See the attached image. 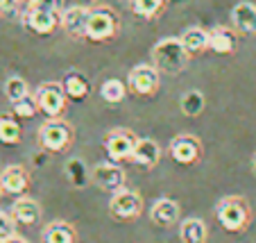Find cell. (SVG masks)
I'll return each instance as SVG.
<instances>
[{
	"mask_svg": "<svg viewBox=\"0 0 256 243\" xmlns=\"http://www.w3.org/2000/svg\"><path fill=\"white\" fill-rule=\"evenodd\" d=\"M64 0H36L23 12V25L34 34H52L62 25Z\"/></svg>",
	"mask_w": 256,
	"mask_h": 243,
	"instance_id": "6da1fadb",
	"label": "cell"
},
{
	"mask_svg": "<svg viewBox=\"0 0 256 243\" xmlns=\"http://www.w3.org/2000/svg\"><path fill=\"white\" fill-rule=\"evenodd\" d=\"M188 59L190 55L186 53L179 37H164L152 48V64L164 75H179L188 66Z\"/></svg>",
	"mask_w": 256,
	"mask_h": 243,
	"instance_id": "7a4b0ae2",
	"label": "cell"
},
{
	"mask_svg": "<svg viewBox=\"0 0 256 243\" xmlns=\"http://www.w3.org/2000/svg\"><path fill=\"white\" fill-rule=\"evenodd\" d=\"M218 223L222 225V229L232 234H240L250 227L252 223V209L242 195H224L216 207Z\"/></svg>",
	"mask_w": 256,
	"mask_h": 243,
	"instance_id": "3957f363",
	"label": "cell"
},
{
	"mask_svg": "<svg viewBox=\"0 0 256 243\" xmlns=\"http://www.w3.org/2000/svg\"><path fill=\"white\" fill-rule=\"evenodd\" d=\"M120 32V16L116 10L106 5H98L91 7L88 14V23H86V37L84 39L93 41V44H104L118 37Z\"/></svg>",
	"mask_w": 256,
	"mask_h": 243,
	"instance_id": "277c9868",
	"label": "cell"
},
{
	"mask_svg": "<svg viewBox=\"0 0 256 243\" xmlns=\"http://www.w3.org/2000/svg\"><path fill=\"white\" fill-rule=\"evenodd\" d=\"M75 139V130L68 121L59 118H48L44 125L39 127V143L44 150L48 152H64L66 148L72 146Z\"/></svg>",
	"mask_w": 256,
	"mask_h": 243,
	"instance_id": "5b68a950",
	"label": "cell"
},
{
	"mask_svg": "<svg viewBox=\"0 0 256 243\" xmlns=\"http://www.w3.org/2000/svg\"><path fill=\"white\" fill-rule=\"evenodd\" d=\"M36 105L48 118H59L68 105V96L64 91L62 82H44L36 87Z\"/></svg>",
	"mask_w": 256,
	"mask_h": 243,
	"instance_id": "8992f818",
	"label": "cell"
},
{
	"mask_svg": "<svg viewBox=\"0 0 256 243\" xmlns=\"http://www.w3.org/2000/svg\"><path fill=\"white\" fill-rule=\"evenodd\" d=\"M136 143H138V136L132 130H125V127H116V130H109L104 134L106 155H109L112 161H118V164L125 159H132Z\"/></svg>",
	"mask_w": 256,
	"mask_h": 243,
	"instance_id": "52a82bcc",
	"label": "cell"
},
{
	"mask_svg": "<svg viewBox=\"0 0 256 243\" xmlns=\"http://www.w3.org/2000/svg\"><path fill=\"white\" fill-rule=\"evenodd\" d=\"M91 182L100 191L116 193V191L127 186V175L118 161H100V164H96V168L91 170Z\"/></svg>",
	"mask_w": 256,
	"mask_h": 243,
	"instance_id": "ba28073f",
	"label": "cell"
},
{
	"mask_svg": "<svg viewBox=\"0 0 256 243\" xmlns=\"http://www.w3.org/2000/svg\"><path fill=\"white\" fill-rule=\"evenodd\" d=\"M109 214L116 220H136L143 214V198H140V193L127 189V186L116 191V193H112Z\"/></svg>",
	"mask_w": 256,
	"mask_h": 243,
	"instance_id": "9c48e42d",
	"label": "cell"
},
{
	"mask_svg": "<svg viewBox=\"0 0 256 243\" xmlns=\"http://www.w3.org/2000/svg\"><path fill=\"white\" fill-rule=\"evenodd\" d=\"M159 84H161V73L154 64L152 66L150 64H138L127 75V87L136 96H145V98L154 96L159 91Z\"/></svg>",
	"mask_w": 256,
	"mask_h": 243,
	"instance_id": "30bf717a",
	"label": "cell"
},
{
	"mask_svg": "<svg viewBox=\"0 0 256 243\" xmlns=\"http://www.w3.org/2000/svg\"><path fill=\"white\" fill-rule=\"evenodd\" d=\"M168 155L182 166H193L202 157V141L193 134H179L168 143Z\"/></svg>",
	"mask_w": 256,
	"mask_h": 243,
	"instance_id": "8fae6325",
	"label": "cell"
},
{
	"mask_svg": "<svg viewBox=\"0 0 256 243\" xmlns=\"http://www.w3.org/2000/svg\"><path fill=\"white\" fill-rule=\"evenodd\" d=\"M30 184H32L30 170L20 164H12L0 173V186H2V193L23 195L25 191L30 189Z\"/></svg>",
	"mask_w": 256,
	"mask_h": 243,
	"instance_id": "7c38bea8",
	"label": "cell"
},
{
	"mask_svg": "<svg viewBox=\"0 0 256 243\" xmlns=\"http://www.w3.org/2000/svg\"><path fill=\"white\" fill-rule=\"evenodd\" d=\"M88 14H91V7H84V5L66 7L62 14V28L66 30L70 37H75V39H84V37H86Z\"/></svg>",
	"mask_w": 256,
	"mask_h": 243,
	"instance_id": "4fadbf2b",
	"label": "cell"
},
{
	"mask_svg": "<svg viewBox=\"0 0 256 243\" xmlns=\"http://www.w3.org/2000/svg\"><path fill=\"white\" fill-rule=\"evenodd\" d=\"M234 30L242 37H254L256 34V5L250 0H240L232 10Z\"/></svg>",
	"mask_w": 256,
	"mask_h": 243,
	"instance_id": "5bb4252c",
	"label": "cell"
},
{
	"mask_svg": "<svg viewBox=\"0 0 256 243\" xmlns=\"http://www.w3.org/2000/svg\"><path fill=\"white\" fill-rule=\"evenodd\" d=\"M179 204L172 198H159L150 209V220L156 227H172L179 220Z\"/></svg>",
	"mask_w": 256,
	"mask_h": 243,
	"instance_id": "9a60e30c",
	"label": "cell"
},
{
	"mask_svg": "<svg viewBox=\"0 0 256 243\" xmlns=\"http://www.w3.org/2000/svg\"><path fill=\"white\" fill-rule=\"evenodd\" d=\"M10 214L16 220V225H36L41 220V204L32 198L18 195V200L12 204Z\"/></svg>",
	"mask_w": 256,
	"mask_h": 243,
	"instance_id": "2e32d148",
	"label": "cell"
},
{
	"mask_svg": "<svg viewBox=\"0 0 256 243\" xmlns=\"http://www.w3.org/2000/svg\"><path fill=\"white\" fill-rule=\"evenodd\" d=\"M132 161L140 168H154L161 161V146L154 141V139H138L134 148V155H132Z\"/></svg>",
	"mask_w": 256,
	"mask_h": 243,
	"instance_id": "e0dca14e",
	"label": "cell"
},
{
	"mask_svg": "<svg viewBox=\"0 0 256 243\" xmlns=\"http://www.w3.org/2000/svg\"><path fill=\"white\" fill-rule=\"evenodd\" d=\"M208 50L218 55H232L236 50V30L224 25L208 30Z\"/></svg>",
	"mask_w": 256,
	"mask_h": 243,
	"instance_id": "ac0fdd59",
	"label": "cell"
},
{
	"mask_svg": "<svg viewBox=\"0 0 256 243\" xmlns=\"http://www.w3.org/2000/svg\"><path fill=\"white\" fill-rule=\"evenodd\" d=\"M41 243H78V229L66 220H52L41 232Z\"/></svg>",
	"mask_w": 256,
	"mask_h": 243,
	"instance_id": "d6986e66",
	"label": "cell"
},
{
	"mask_svg": "<svg viewBox=\"0 0 256 243\" xmlns=\"http://www.w3.org/2000/svg\"><path fill=\"white\" fill-rule=\"evenodd\" d=\"M179 238H182V243H206L208 241L206 223L202 218H195V216L182 220V225H179Z\"/></svg>",
	"mask_w": 256,
	"mask_h": 243,
	"instance_id": "ffe728a7",
	"label": "cell"
},
{
	"mask_svg": "<svg viewBox=\"0 0 256 243\" xmlns=\"http://www.w3.org/2000/svg\"><path fill=\"white\" fill-rule=\"evenodd\" d=\"M64 91H66L68 100H84L91 91V82L86 80V75H82L80 71H68L66 78L62 82Z\"/></svg>",
	"mask_w": 256,
	"mask_h": 243,
	"instance_id": "44dd1931",
	"label": "cell"
},
{
	"mask_svg": "<svg viewBox=\"0 0 256 243\" xmlns=\"http://www.w3.org/2000/svg\"><path fill=\"white\" fill-rule=\"evenodd\" d=\"M168 7V0H130V10L143 21H154Z\"/></svg>",
	"mask_w": 256,
	"mask_h": 243,
	"instance_id": "7402d4cb",
	"label": "cell"
},
{
	"mask_svg": "<svg viewBox=\"0 0 256 243\" xmlns=\"http://www.w3.org/2000/svg\"><path fill=\"white\" fill-rule=\"evenodd\" d=\"M179 39H182V44H184L188 55H200V53H204V50H208V32L202 28L184 30V34H182Z\"/></svg>",
	"mask_w": 256,
	"mask_h": 243,
	"instance_id": "603a6c76",
	"label": "cell"
},
{
	"mask_svg": "<svg viewBox=\"0 0 256 243\" xmlns=\"http://www.w3.org/2000/svg\"><path fill=\"white\" fill-rule=\"evenodd\" d=\"M66 177L75 189H84L91 182V170L86 168V164L80 157H72L66 161Z\"/></svg>",
	"mask_w": 256,
	"mask_h": 243,
	"instance_id": "cb8c5ba5",
	"label": "cell"
},
{
	"mask_svg": "<svg viewBox=\"0 0 256 243\" xmlns=\"http://www.w3.org/2000/svg\"><path fill=\"white\" fill-rule=\"evenodd\" d=\"M179 107H182L184 116H188V118H198L200 114L204 112V107H206L204 93H202V91H195V89L186 91L184 96H182V100H179Z\"/></svg>",
	"mask_w": 256,
	"mask_h": 243,
	"instance_id": "d4e9b609",
	"label": "cell"
},
{
	"mask_svg": "<svg viewBox=\"0 0 256 243\" xmlns=\"http://www.w3.org/2000/svg\"><path fill=\"white\" fill-rule=\"evenodd\" d=\"M127 91H130V87H127L122 80H116V78L104 80L102 87H100L102 100L109 102V105H118V102H122L125 100V96H127Z\"/></svg>",
	"mask_w": 256,
	"mask_h": 243,
	"instance_id": "484cf974",
	"label": "cell"
},
{
	"mask_svg": "<svg viewBox=\"0 0 256 243\" xmlns=\"http://www.w3.org/2000/svg\"><path fill=\"white\" fill-rule=\"evenodd\" d=\"M20 141V125L14 116H0V143L14 146Z\"/></svg>",
	"mask_w": 256,
	"mask_h": 243,
	"instance_id": "4316f807",
	"label": "cell"
},
{
	"mask_svg": "<svg viewBox=\"0 0 256 243\" xmlns=\"http://www.w3.org/2000/svg\"><path fill=\"white\" fill-rule=\"evenodd\" d=\"M2 91H5V96H7V100H10V102H16V100H20V98L30 96L28 82H25L20 75H10V78L5 80Z\"/></svg>",
	"mask_w": 256,
	"mask_h": 243,
	"instance_id": "83f0119b",
	"label": "cell"
},
{
	"mask_svg": "<svg viewBox=\"0 0 256 243\" xmlns=\"http://www.w3.org/2000/svg\"><path fill=\"white\" fill-rule=\"evenodd\" d=\"M12 112H14L16 118H32L36 116V112H41L39 105H36V98L34 96H25L20 100L12 102Z\"/></svg>",
	"mask_w": 256,
	"mask_h": 243,
	"instance_id": "f1b7e54d",
	"label": "cell"
},
{
	"mask_svg": "<svg viewBox=\"0 0 256 243\" xmlns=\"http://www.w3.org/2000/svg\"><path fill=\"white\" fill-rule=\"evenodd\" d=\"M12 234H16V220L12 218V214H5L0 209V241L10 238Z\"/></svg>",
	"mask_w": 256,
	"mask_h": 243,
	"instance_id": "f546056e",
	"label": "cell"
},
{
	"mask_svg": "<svg viewBox=\"0 0 256 243\" xmlns=\"http://www.w3.org/2000/svg\"><path fill=\"white\" fill-rule=\"evenodd\" d=\"M20 10L18 0H0V19H16Z\"/></svg>",
	"mask_w": 256,
	"mask_h": 243,
	"instance_id": "4dcf8cb0",
	"label": "cell"
},
{
	"mask_svg": "<svg viewBox=\"0 0 256 243\" xmlns=\"http://www.w3.org/2000/svg\"><path fill=\"white\" fill-rule=\"evenodd\" d=\"M0 243H28L23 236H18V234H12L10 238H5V241H0Z\"/></svg>",
	"mask_w": 256,
	"mask_h": 243,
	"instance_id": "1f68e13d",
	"label": "cell"
},
{
	"mask_svg": "<svg viewBox=\"0 0 256 243\" xmlns=\"http://www.w3.org/2000/svg\"><path fill=\"white\" fill-rule=\"evenodd\" d=\"M252 173L256 175V152H254V157H252Z\"/></svg>",
	"mask_w": 256,
	"mask_h": 243,
	"instance_id": "d6a6232c",
	"label": "cell"
},
{
	"mask_svg": "<svg viewBox=\"0 0 256 243\" xmlns=\"http://www.w3.org/2000/svg\"><path fill=\"white\" fill-rule=\"evenodd\" d=\"M18 3H20V5L28 7V5H32V3H36V0H18Z\"/></svg>",
	"mask_w": 256,
	"mask_h": 243,
	"instance_id": "836d02e7",
	"label": "cell"
},
{
	"mask_svg": "<svg viewBox=\"0 0 256 243\" xmlns=\"http://www.w3.org/2000/svg\"><path fill=\"white\" fill-rule=\"evenodd\" d=\"M0 195H2V186H0Z\"/></svg>",
	"mask_w": 256,
	"mask_h": 243,
	"instance_id": "e575fe53",
	"label": "cell"
}]
</instances>
